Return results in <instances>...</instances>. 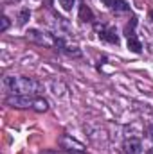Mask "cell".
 <instances>
[{
    "instance_id": "2e32d148",
    "label": "cell",
    "mask_w": 153,
    "mask_h": 154,
    "mask_svg": "<svg viewBox=\"0 0 153 154\" xmlns=\"http://www.w3.org/2000/svg\"><path fill=\"white\" fill-rule=\"evenodd\" d=\"M13 2H18V0H13Z\"/></svg>"
},
{
    "instance_id": "4fadbf2b",
    "label": "cell",
    "mask_w": 153,
    "mask_h": 154,
    "mask_svg": "<svg viewBox=\"0 0 153 154\" xmlns=\"http://www.w3.org/2000/svg\"><path fill=\"white\" fill-rule=\"evenodd\" d=\"M7 27H9V18H7V16H2V18H0V31L5 32Z\"/></svg>"
},
{
    "instance_id": "8992f818",
    "label": "cell",
    "mask_w": 153,
    "mask_h": 154,
    "mask_svg": "<svg viewBox=\"0 0 153 154\" xmlns=\"http://www.w3.org/2000/svg\"><path fill=\"white\" fill-rule=\"evenodd\" d=\"M126 47H128L132 52H135V54H139V52L142 50V45H141V41L135 38V36H130V38H128V43H126Z\"/></svg>"
},
{
    "instance_id": "8fae6325",
    "label": "cell",
    "mask_w": 153,
    "mask_h": 154,
    "mask_svg": "<svg viewBox=\"0 0 153 154\" xmlns=\"http://www.w3.org/2000/svg\"><path fill=\"white\" fill-rule=\"evenodd\" d=\"M135 25H137V18H132V23H128L126 27H124V34L130 38V36H133V29H135Z\"/></svg>"
},
{
    "instance_id": "7c38bea8",
    "label": "cell",
    "mask_w": 153,
    "mask_h": 154,
    "mask_svg": "<svg viewBox=\"0 0 153 154\" xmlns=\"http://www.w3.org/2000/svg\"><path fill=\"white\" fill-rule=\"evenodd\" d=\"M58 2H60V5L63 7V11H70L72 5H74V0H58Z\"/></svg>"
},
{
    "instance_id": "9c48e42d",
    "label": "cell",
    "mask_w": 153,
    "mask_h": 154,
    "mask_svg": "<svg viewBox=\"0 0 153 154\" xmlns=\"http://www.w3.org/2000/svg\"><path fill=\"white\" fill-rule=\"evenodd\" d=\"M112 7H114L115 11H121V13H124V11L130 9V5H128L124 0H114V5H112Z\"/></svg>"
},
{
    "instance_id": "5bb4252c",
    "label": "cell",
    "mask_w": 153,
    "mask_h": 154,
    "mask_svg": "<svg viewBox=\"0 0 153 154\" xmlns=\"http://www.w3.org/2000/svg\"><path fill=\"white\" fill-rule=\"evenodd\" d=\"M103 4L108 5V7H112V5H114V0H103Z\"/></svg>"
},
{
    "instance_id": "ba28073f",
    "label": "cell",
    "mask_w": 153,
    "mask_h": 154,
    "mask_svg": "<svg viewBox=\"0 0 153 154\" xmlns=\"http://www.w3.org/2000/svg\"><path fill=\"white\" fill-rule=\"evenodd\" d=\"M29 18H31V11H29V9H22L20 14H18V23H20V25H25Z\"/></svg>"
},
{
    "instance_id": "6da1fadb",
    "label": "cell",
    "mask_w": 153,
    "mask_h": 154,
    "mask_svg": "<svg viewBox=\"0 0 153 154\" xmlns=\"http://www.w3.org/2000/svg\"><path fill=\"white\" fill-rule=\"evenodd\" d=\"M4 84L13 95H33L40 91V84L29 77H5Z\"/></svg>"
},
{
    "instance_id": "9a60e30c",
    "label": "cell",
    "mask_w": 153,
    "mask_h": 154,
    "mask_svg": "<svg viewBox=\"0 0 153 154\" xmlns=\"http://www.w3.org/2000/svg\"><path fill=\"white\" fill-rule=\"evenodd\" d=\"M150 18H151V20H153V11H151V13H150Z\"/></svg>"
},
{
    "instance_id": "5b68a950",
    "label": "cell",
    "mask_w": 153,
    "mask_h": 154,
    "mask_svg": "<svg viewBox=\"0 0 153 154\" xmlns=\"http://www.w3.org/2000/svg\"><path fill=\"white\" fill-rule=\"evenodd\" d=\"M79 18L83 20V22H92L94 20V13L90 11V7L88 5H79Z\"/></svg>"
},
{
    "instance_id": "30bf717a",
    "label": "cell",
    "mask_w": 153,
    "mask_h": 154,
    "mask_svg": "<svg viewBox=\"0 0 153 154\" xmlns=\"http://www.w3.org/2000/svg\"><path fill=\"white\" fill-rule=\"evenodd\" d=\"M47 108H49V106H47V102H45L43 99H36V100H34L33 109H36V111H40V113H41V111H47Z\"/></svg>"
},
{
    "instance_id": "7a4b0ae2",
    "label": "cell",
    "mask_w": 153,
    "mask_h": 154,
    "mask_svg": "<svg viewBox=\"0 0 153 154\" xmlns=\"http://www.w3.org/2000/svg\"><path fill=\"white\" fill-rule=\"evenodd\" d=\"M34 100L31 95H13V97H7L5 102L13 108H33L34 106Z\"/></svg>"
},
{
    "instance_id": "52a82bcc",
    "label": "cell",
    "mask_w": 153,
    "mask_h": 154,
    "mask_svg": "<svg viewBox=\"0 0 153 154\" xmlns=\"http://www.w3.org/2000/svg\"><path fill=\"white\" fill-rule=\"evenodd\" d=\"M99 36H101L103 39H106V41H110V43H115V45L119 43V38L115 36L112 31H101V34H99Z\"/></svg>"
},
{
    "instance_id": "3957f363",
    "label": "cell",
    "mask_w": 153,
    "mask_h": 154,
    "mask_svg": "<svg viewBox=\"0 0 153 154\" xmlns=\"http://www.w3.org/2000/svg\"><path fill=\"white\" fill-rule=\"evenodd\" d=\"M142 152V142L139 138H128L124 142V154H141Z\"/></svg>"
},
{
    "instance_id": "277c9868",
    "label": "cell",
    "mask_w": 153,
    "mask_h": 154,
    "mask_svg": "<svg viewBox=\"0 0 153 154\" xmlns=\"http://www.w3.org/2000/svg\"><path fill=\"white\" fill-rule=\"evenodd\" d=\"M27 38L40 43V45H47V47L52 45V38L49 34H45V32H40V31H29L27 32Z\"/></svg>"
}]
</instances>
